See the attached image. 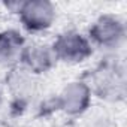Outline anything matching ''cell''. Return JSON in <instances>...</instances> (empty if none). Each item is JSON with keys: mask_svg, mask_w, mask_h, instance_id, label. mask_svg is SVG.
<instances>
[{"mask_svg": "<svg viewBox=\"0 0 127 127\" xmlns=\"http://www.w3.org/2000/svg\"><path fill=\"white\" fill-rule=\"evenodd\" d=\"M87 84L91 93L97 94L100 99L117 102L124 97V70L115 61H103L102 64H99L93 70L90 82Z\"/></svg>", "mask_w": 127, "mask_h": 127, "instance_id": "cell-1", "label": "cell"}, {"mask_svg": "<svg viewBox=\"0 0 127 127\" xmlns=\"http://www.w3.org/2000/svg\"><path fill=\"white\" fill-rule=\"evenodd\" d=\"M88 40L91 45H96L102 49L115 51L121 48L126 40V24L117 15H100L90 27Z\"/></svg>", "mask_w": 127, "mask_h": 127, "instance_id": "cell-2", "label": "cell"}, {"mask_svg": "<svg viewBox=\"0 0 127 127\" xmlns=\"http://www.w3.org/2000/svg\"><path fill=\"white\" fill-rule=\"evenodd\" d=\"M51 46L57 61H63L66 64H79L93 55V45L88 37L75 30L58 34Z\"/></svg>", "mask_w": 127, "mask_h": 127, "instance_id": "cell-3", "label": "cell"}, {"mask_svg": "<svg viewBox=\"0 0 127 127\" xmlns=\"http://www.w3.org/2000/svg\"><path fill=\"white\" fill-rule=\"evenodd\" d=\"M20 21L27 32L48 30L55 20V6L48 0H26L18 11Z\"/></svg>", "mask_w": 127, "mask_h": 127, "instance_id": "cell-4", "label": "cell"}, {"mask_svg": "<svg viewBox=\"0 0 127 127\" xmlns=\"http://www.w3.org/2000/svg\"><path fill=\"white\" fill-rule=\"evenodd\" d=\"M91 90L85 81H72L57 96L58 108L70 117L82 115L91 105Z\"/></svg>", "mask_w": 127, "mask_h": 127, "instance_id": "cell-5", "label": "cell"}, {"mask_svg": "<svg viewBox=\"0 0 127 127\" xmlns=\"http://www.w3.org/2000/svg\"><path fill=\"white\" fill-rule=\"evenodd\" d=\"M20 64L32 75H42L49 72L57 64V58L51 45L34 42V43H26L21 54Z\"/></svg>", "mask_w": 127, "mask_h": 127, "instance_id": "cell-6", "label": "cell"}, {"mask_svg": "<svg viewBox=\"0 0 127 127\" xmlns=\"http://www.w3.org/2000/svg\"><path fill=\"white\" fill-rule=\"evenodd\" d=\"M6 85L14 97V103L17 108L27 106L29 100L36 91L34 75L26 70L23 66H14L6 75Z\"/></svg>", "mask_w": 127, "mask_h": 127, "instance_id": "cell-7", "label": "cell"}, {"mask_svg": "<svg viewBox=\"0 0 127 127\" xmlns=\"http://www.w3.org/2000/svg\"><path fill=\"white\" fill-rule=\"evenodd\" d=\"M26 40L18 30L0 32V66H18Z\"/></svg>", "mask_w": 127, "mask_h": 127, "instance_id": "cell-8", "label": "cell"}, {"mask_svg": "<svg viewBox=\"0 0 127 127\" xmlns=\"http://www.w3.org/2000/svg\"><path fill=\"white\" fill-rule=\"evenodd\" d=\"M0 127H12L9 123H6V121H2V120H0Z\"/></svg>", "mask_w": 127, "mask_h": 127, "instance_id": "cell-9", "label": "cell"}, {"mask_svg": "<svg viewBox=\"0 0 127 127\" xmlns=\"http://www.w3.org/2000/svg\"><path fill=\"white\" fill-rule=\"evenodd\" d=\"M2 105H3V94L0 91V108H2Z\"/></svg>", "mask_w": 127, "mask_h": 127, "instance_id": "cell-10", "label": "cell"}]
</instances>
